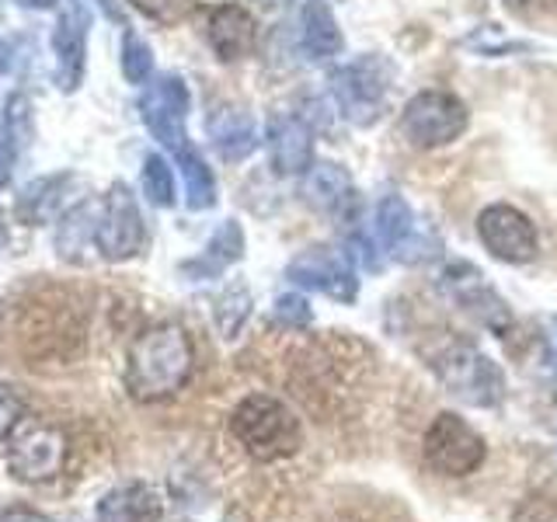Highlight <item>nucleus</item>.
Here are the masks:
<instances>
[{"label": "nucleus", "instance_id": "473e14b6", "mask_svg": "<svg viewBox=\"0 0 557 522\" xmlns=\"http://www.w3.org/2000/svg\"><path fill=\"white\" fill-rule=\"evenodd\" d=\"M22 4H35V8H46V4H52V0H22Z\"/></svg>", "mask_w": 557, "mask_h": 522}, {"label": "nucleus", "instance_id": "2eb2a0df", "mask_svg": "<svg viewBox=\"0 0 557 522\" xmlns=\"http://www.w3.org/2000/svg\"><path fill=\"white\" fill-rule=\"evenodd\" d=\"M265 144L275 174L283 178H296V174H307V167L318 161L313 157V129L304 115L296 112H272L269 126H265Z\"/></svg>", "mask_w": 557, "mask_h": 522}, {"label": "nucleus", "instance_id": "0eeeda50", "mask_svg": "<svg viewBox=\"0 0 557 522\" xmlns=\"http://www.w3.org/2000/svg\"><path fill=\"white\" fill-rule=\"evenodd\" d=\"M425 463L443 477H467L484 463V443L457 414H440L425 432Z\"/></svg>", "mask_w": 557, "mask_h": 522}, {"label": "nucleus", "instance_id": "a211bd4d", "mask_svg": "<svg viewBox=\"0 0 557 522\" xmlns=\"http://www.w3.org/2000/svg\"><path fill=\"white\" fill-rule=\"evenodd\" d=\"M342 46H345V35L327 0H304L300 49L307 52V60H331V57H338Z\"/></svg>", "mask_w": 557, "mask_h": 522}, {"label": "nucleus", "instance_id": "c85d7f7f", "mask_svg": "<svg viewBox=\"0 0 557 522\" xmlns=\"http://www.w3.org/2000/svg\"><path fill=\"white\" fill-rule=\"evenodd\" d=\"M275 318L283 321L286 327H307L313 313H310V307H307L304 296H296V293H293V296H283V300L275 303Z\"/></svg>", "mask_w": 557, "mask_h": 522}, {"label": "nucleus", "instance_id": "cd10ccee", "mask_svg": "<svg viewBox=\"0 0 557 522\" xmlns=\"http://www.w3.org/2000/svg\"><path fill=\"white\" fill-rule=\"evenodd\" d=\"M251 313V296L248 289H231V293H223L220 296V303H216V321L220 327L226 331V335H234V331L244 324V318Z\"/></svg>", "mask_w": 557, "mask_h": 522}, {"label": "nucleus", "instance_id": "20e7f679", "mask_svg": "<svg viewBox=\"0 0 557 522\" xmlns=\"http://www.w3.org/2000/svg\"><path fill=\"white\" fill-rule=\"evenodd\" d=\"M66 435L42 422V418H28L22 414L4 435V463L11 470V477L28 481V484H42L63 474L66 467Z\"/></svg>", "mask_w": 557, "mask_h": 522}, {"label": "nucleus", "instance_id": "39448f33", "mask_svg": "<svg viewBox=\"0 0 557 522\" xmlns=\"http://www.w3.org/2000/svg\"><path fill=\"white\" fill-rule=\"evenodd\" d=\"M467 126H470V112L463 98L443 91V87H425V91L408 98V104L400 109V129L422 150L457 144L467 133Z\"/></svg>", "mask_w": 557, "mask_h": 522}, {"label": "nucleus", "instance_id": "c756f323", "mask_svg": "<svg viewBox=\"0 0 557 522\" xmlns=\"http://www.w3.org/2000/svg\"><path fill=\"white\" fill-rule=\"evenodd\" d=\"M17 418H22V414H17V408L11 405V400H8L4 394H0V435H8Z\"/></svg>", "mask_w": 557, "mask_h": 522}, {"label": "nucleus", "instance_id": "5701e85b", "mask_svg": "<svg viewBox=\"0 0 557 522\" xmlns=\"http://www.w3.org/2000/svg\"><path fill=\"white\" fill-rule=\"evenodd\" d=\"M240 254H244V234L234 220H226L213 234V240H209L206 254L199 258V272H220L231 265V261H237Z\"/></svg>", "mask_w": 557, "mask_h": 522}, {"label": "nucleus", "instance_id": "1a4fd4ad", "mask_svg": "<svg viewBox=\"0 0 557 522\" xmlns=\"http://www.w3.org/2000/svg\"><path fill=\"white\" fill-rule=\"evenodd\" d=\"M286 278L296 286L327 293L331 300L352 303L359 293V278L352 269V258L345 248H331V244H313V248L300 251L286 269Z\"/></svg>", "mask_w": 557, "mask_h": 522}, {"label": "nucleus", "instance_id": "dca6fc26", "mask_svg": "<svg viewBox=\"0 0 557 522\" xmlns=\"http://www.w3.org/2000/svg\"><path fill=\"white\" fill-rule=\"evenodd\" d=\"M206 42L226 63L244 60L258 46V22L240 4H216L206 11Z\"/></svg>", "mask_w": 557, "mask_h": 522}, {"label": "nucleus", "instance_id": "bb28decb", "mask_svg": "<svg viewBox=\"0 0 557 522\" xmlns=\"http://www.w3.org/2000/svg\"><path fill=\"white\" fill-rule=\"evenodd\" d=\"M129 4L139 14H147L161 25H178L191 11H196V0H129Z\"/></svg>", "mask_w": 557, "mask_h": 522}, {"label": "nucleus", "instance_id": "f257e3e1", "mask_svg": "<svg viewBox=\"0 0 557 522\" xmlns=\"http://www.w3.org/2000/svg\"><path fill=\"white\" fill-rule=\"evenodd\" d=\"M196 370V348L178 324H157L144 331L126 362V387L136 400H161L182 390Z\"/></svg>", "mask_w": 557, "mask_h": 522}, {"label": "nucleus", "instance_id": "b1692460", "mask_svg": "<svg viewBox=\"0 0 557 522\" xmlns=\"http://www.w3.org/2000/svg\"><path fill=\"white\" fill-rule=\"evenodd\" d=\"M87 213H91V209L87 206H81V209H74V213H70L63 223H60V237H57V244H60V254L66 258V261H81L84 254V248L87 244L95 240V234H98V216L87 223V226H81L84 220H87Z\"/></svg>", "mask_w": 557, "mask_h": 522}, {"label": "nucleus", "instance_id": "6e6552de", "mask_svg": "<svg viewBox=\"0 0 557 522\" xmlns=\"http://www.w3.org/2000/svg\"><path fill=\"white\" fill-rule=\"evenodd\" d=\"M478 237L487 248V254L498 261H509V265H527V261H533L540 251V237H536L533 220L509 202H492L481 209Z\"/></svg>", "mask_w": 557, "mask_h": 522}, {"label": "nucleus", "instance_id": "f704fd0d", "mask_svg": "<svg viewBox=\"0 0 557 522\" xmlns=\"http://www.w3.org/2000/svg\"><path fill=\"white\" fill-rule=\"evenodd\" d=\"M0 244H4V226H0Z\"/></svg>", "mask_w": 557, "mask_h": 522}, {"label": "nucleus", "instance_id": "6ab92c4d", "mask_svg": "<svg viewBox=\"0 0 557 522\" xmlns=\"http://www.w3.org/2000/svg\"><path fill=\"white\" fill-rule=\"evenodd\" d=\"M209 136L223 161H244L258 150V126L244 109H216L209 115Z\"/></svg>", "mask_w": 557, "mask_h": 522}, {"label": "nucleus", "instance_id": "423d86ee", "mask_svg": "<svg viewBox=\"0 0 557 522\" xmlns=\"http://www.w3.org/2000/svg\"><path fill=\"white\" fill-rule=\"evenodd\" d=\"M435 373H440L443 387L449 394H457L467 405H498L502 394H505V380H502V370L498 365L481 356L478 348L470 345H453L446 352L432 362Z\"/></svg>", "mask_w": 557, "mask_h": 522}, {"label": "nucleus", "instance_id": "72a5a7b5", "mask_svg": "<svg viewBox=\"0 0 557 522\" xmlns=\"http://www.w3.org/2000/svg\"><path fill=\"white\" fill-rule=\"evenodd\" d=\"M258 4H265V8H272V4H278V0H258Z\"/></svg>", "mask_w": 557, "mask_h": 522}, {"label": "nucleus", "instance_id": "ddd939ff", "mask_svg": "<svg viewBox=\"0 0 557 522\" xmlns=\"http://www.w3.org/2000/svg\"><path fill=\"white\" fill-rule=\"evenodd\" d=\"M95 244L109 261L133 258L144 248V216H139V206L129 196L126 185H115L109 191V199H104V213L98 216Z\"/></svg>", "mask_w": 557, "mask_h": 522}, {"label": "nucleus", "instance_id": "9b49d317", "mask_svg": "<svg viewBox=\"0 0 557 522\" xmlns=\"http://www.w3.org/2000/svg\"><path fill=\"white\" fill-rule=\"evenodd\" d=\"M373 234L380 240V248L391 251L397 261H405V265H411V261H425L440 251V240L418 231V220L411 213L408 199L397 196V191H387V196L376 202Z\"/></svg>", "mask_w": 557, "mask_h": 522}, {"label": "nucleus", "instance_id": "412c9836", "mask_svg": "<svg viewBox=\"0 0 557 522\" xmlns=\"http://www.w3.org/2000/svg\"><path fill=\"white\" fill-rule=\"evenodd\" d=\"M101 522H157L161 519V501H157L147 487L129 484L119 487L109 498L98 505Z\"/></svg>", "mask_w": 557, "mask_h": 522}, {"label": "nucleus", "instance_id": "a878e982", "mask_svg": "<svg viewBox=\"0 0 557 522\" xmlns=\"http://www.w3.org/2000/svg\"><path fill=\"white\" fill-rule=\"evenodd\" d=\"M122 74H126L129 84H147L150 74H153L150 46L133 32H126V42H122Z\"/></svg>", "mask_w": 557, "mask_h": 522}, {"label": "nucleus", "instance_id": "7c9ffc66", "mask_svg": "<svg viewBox=\"0 0 557 522\" xmlns=\"http://www.w3.org/2000/svg\"><path fill=\"white\" fill-rule=\"evenodd\" d=\"M0 522H49V519L32 512V509H8L4 515H0Z\"/></svg>", "mask_w": 557, "mask_h": 522}, {"label": "nucleus", "instance_id": "2f4dec72", "mask_svg": "<svg viewBox=\"0 0 557 522\" xmlns=\"http://www.w3.org/2000/svg\"><path fill=\"white\" fill-rule=\"evenodd\" d=\"M8 164H11V157H8V147H4V136H0V185L8 182Z\"/></svg>", "mask_w": 557, "mask_h": 522}, {"label": "nucleus", "instance_id": "9d476101", "mask_svg": "<svg viewBox=\"0 0 557 522\" xmlns=\"http://www.w3.org/2000/svg\"><path fill=\"white\" fill-rule=\"evenodd\" d=\"M81 335V324H77V313L70 303L60 300H39L32 296L25 307H17L14 313V338L22 341L25 352H60V341H77Z\"/></svg>", "mask_w": 557, "mask_h": 522}, {"label": "nucleus", "instance_id": "4be33fe9", "mask_svg": "<svg viewBox=\"0 0 557 522\" xmlns=\"http://www.w3.org/2000/svg\"><path fill=\"white\" fill-rule=\"evenodd\" d=\"M178 157V164H182V174H185V196H188V206L191 209H209L216 202V178H213V171L206 167L202 157L185 147L174 153Z\"/></svg>", "mask_w": 557, "mask_h": 522}, {"label": "nucleus", "instance_id": "f3484780", "mask_svg": "<svg viewBox=\"0 0 557 522\" xmlns=\"http://www.w3.org/2000/svg\"><path fill=\"white\" fill-rule=\"evenodd\" d=\"M300 178H304V185H300L304 199H307V206L318 209V213L345 216L348 206L356 202V185L348 178V171L338 167L335 161H313Z\"/></svg>", "mask_w": 557, "mask_h": 522}, {"label": "nucleus", "instance_id": "f03ea898", "mask_svg": "<svg viewBox=\"0 0 557 522\" xmlns=\"http://www.w3.org/2000/svg\"><path fill=\"white\" fill-rule=\"evenodd\" d=\"M391 87L394 66L380 52H362L331 74V95H335L342 119H348L352 126H373L383 119L391 104Z\"/></svg>", "mask_w": 557, "mask_h": 522}, {"label": "nucleus", "instance_id": "7ed1b4c3", "mask_svg": "<svg viewBox=\"0 0 557 522\" xmlns=\"http://www.w3.org/2000/svg\"><path fill=\"white\" fill-rule=\"evenodd\" d=\"M234 439L251 452L255 460H278L300 446V422L278 397L251 394L244 397L231 414Z\"/></svg>", "mask_w": 557, "mask_h": 522}, {"label": "nucleus", "instance_id": "aec40b11", "mask_svg": "<svg viewBox=\"0 0 557 522\" xmlns=\"http://www.w3.org/2000/svg\"><path fill=\"white\" fill-rule=\"evenodd\" d=\"M84 39H87V11L77 4H66L60 28L52 35V49H57V63H60V77L66 91H74L84 70Z\"/></svg>", "mask_w": 557, "mask_h": 522}, {"label": "nucleus", "instance_id": "f8f14e48", "mask_svg": "<svg viewBox=\"0 0 557 522\" xmlns=\"http://www.w3.org/2000/svg\"><path fill=\"white\" fill-rule=\"evenodd\" d=\"M139 112H144L147 129L161 139L168 150H185L188 147V133H185V119H188V87L182 77H157L147 84L144 101H139Z\"/></svg>", "mask_w": 557, "mask_h": 522}, {"label": "nucleus", "instance_id": "4468645a", "mask_svg": "<svg viewBox=\"0 0 557 522\" xmlns=\"http://www.w3.org/2000/svg\"><path fill=\"white\" fill-rule=\"evenodd\" d=\"M443 286L453 300H457L474 321H481L487 331H495V335H505V331H509V324H512L509 307H505L502 296L484 283V275L474 265H467V261L449 265L443 275Z\"/></svg>", "mask_w": 557, "mask_h": 522}, {"label": "nucleus", "instance_id": "393cba45", "mask_svg": "<svg viewBox=\"0 0 557 522\" xmlns=\"http://www.w3.org/2000/svg\"><path fill=\"white\" fill-rule=\"evenodd\" d=\"M144 191L153 206H174V174L161 153H150L144 161Z\"/></svg>", "mask_w": 557, "mask_h": 522}]
</instances>
